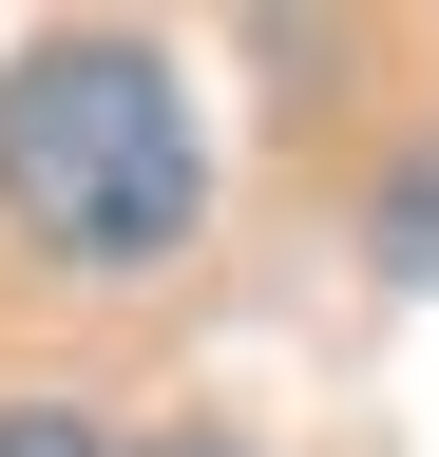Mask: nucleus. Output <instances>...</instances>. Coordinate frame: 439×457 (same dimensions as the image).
<instances>
[{
  "mask_svg": "<svg viewBox=\"0 0 439 457\" xmlns=\"http://www.w3.org/2000/svg\"><path fill=\"white\" fill-rule=\"evenodd\" d=\"M0 228L38 267H173L210 228V134H191V77L115 20L77 38H20L0 57Z\"/></svg>",
  "mask_w": 439,
  "mask_h": 457,
  "instance_id": "1",
  "label": "nucleus"
},
{
  "mask_svg": "<svg viewBox=\"0 0 439 457\" xmlns=\"http://www.w3.org/2000/svg\"><path fill=\"white\" fill-rule=\"evenodd\" d=\"M0 457H96V420H58V400H0Z\"/></svg>",
  "mask_w": 439,
  "mask_h": 457,
  "instance_id": "2",
  "label": "nucleus"
},
{
  "mask_svg": "<svg viewBox=\"0 0 439 457\" xmlns=\"http://www.w3.org/2000/svg\"><path fill=\"white\" fill-rule=\"evenodd\" d=\"M153 457H249V438H153Z\"/></svg>",
  "mask_w": 439,
  "mask_h": 457,
  "instance_id": "3",
  "label": "nucleus"
}]
</instances>
